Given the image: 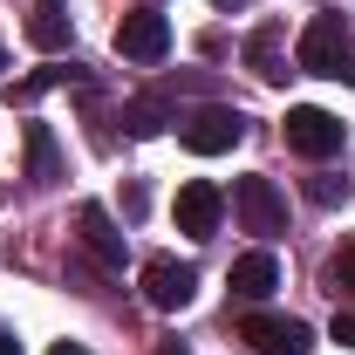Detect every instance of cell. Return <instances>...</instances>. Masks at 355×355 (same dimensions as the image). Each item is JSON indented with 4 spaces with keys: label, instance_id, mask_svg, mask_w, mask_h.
<instances>
[{
    "label": "cell",
    "instance_id": "d6986e66",
    "mask_svg": "<svg viewBox=\"0 0 355 355\" xmlns=\"http://www.w3.org/2000/svg\"><path fill=\"white\" fill-rule=\"evenodd\" d=\"M48 355H89V349H83V342H55Z\"/></svg>",
    "mask_w": 355,
    "mask_h": 355
},
{
    "label": "cell",
    "instance_id": "ac0fdd59",
    "mask_svg": "<svg viewBox=\"0 0 355 355\" xmlns=\"http://www.w3.org/2000/svg\"><path fill=\"white\" fill-rule=\"evenodd\" d=\"M335 342H342V349H355V308L335 314Z\"/></svg>",
    "mask_w": 355,
    "mask_h": 355
},
{
    "label": "cell",
    "instance_id": "3957f363",
    "mask_svg": "<svg viewBox=\"0 0 355 355\" xmlns=\"http://www.w3.org/2000/svg\"><path fill=\"white\" fill-rule=\"evenodd\" d=\"M191 294H198V266H191V260H171V253L144 260V301H150L157 314L191 308Z\"/></svg>",
    "mask_w": 355,
    "mask_h": 355
},
{
    "label": "cell",
    "instance_id": "4fadbf2b",
    "mask_svg": "<svg viewBox=\"0 0 355 355\" xmlns=\"http://www.w3.org/2000/svg\"><path fill=\"white\" fill-rule=\"evenodd\" d=\"M28 178L35 184L55 178V137H48V123H28Z\"/></svg>",
    "mask_w": 355,
    "mask_h": 355
},
{
    "label": "cell",
    "instance_id": "9c48e42d",
    "mask_svg": "<svg viewBox=\"0 0 355 355\" xmlns=\"http://www.w3.org/2000/svg\"><path fill=\"white\" fill-rule=\"evenodd\" d=\"M28 42H35V48H48V55H62V48L76 42L69 0H35V14H28Z\"/></svg>",
    "mask_w": 355,
    "mask_h": 355
},
{
    "label": "cell",
    "instance_id": "7a4b0ae2",
    "mask_svg": "<svg viewBox=\"0 0 355 355\" xmlns=\"http://www.w3.org/2000/svg\"><path fill=\"white\" fill-rule=\"evenodd\" d=\"M178 137H184V150L219 157V150H232V144L246 137V116H239V110H225V103H205V110H191V116L178 123Z\"/></svg>",
    "mask_w": 355,
    "mask_h": 355
},
{
    "label": "cell",
    "instance_id": "52a82bcc",
    "mask_svg": "<svg viewBox=\"0 0 355 355\" xmlns=\"http://www.w3.org/2000/svg\"><path fill=\"white\" fill-rule=\"evenodd\" d=\"M239 335L253 342V355H308L314 349L308 321H294V314H246Z\"/></svg>",
    "mask_w": 355,
    "mask_h": 355
},
{
    "label": "cell",
    "instance_id": "8fae6325",
    "mask_svg": "<svg viewBox=\"0 0 355 355\" xmlns=\"http://www.w3.org/2000/svg\"><path fill=\"white\" fill-rule=\"evenodd\" d=\"M83 239H89V253H96V260L123 266V232L110 225V212H103V205H83Z\"/></svg>",
    "mask_w": 355,
    "mask_h": 355
},
{
    "label": "cell",
    "instance_id": "277c9868",
    "mask_svg": "<svg viewBox=\"0 0 355 355\" xmlns=\"http://www.w3.org/2000/svg\"><path fill=\"white\" fill-rule=\"evenodd\" d=\"M164 48H171V21L157 7H130L116 21V55L123 62H164Z\"/></svg>",
    "mask_w": 355,
    "mask_h": 355
},
{
    "label": "cell",
    "instance_id": "6da1fadb",
    "mask_svg": "<svg viewBox=\"0 0 355 355\" xmlns=\"http://www.w3.org/2000/svg\"><path fill=\"white\" fill-rule=\"evenodd\" d=\"M349 48H355V35H349L342 14H314L308 28H301V48H294V55H301L308 76H342V55H349Z\"/></svg>",
    "mask_w": 355,
    "mask_h": 355
},
{
    "label": "cell",
    "instance_id": "9a60e30c",
    "mask_svg": "<svg viewBox=\"0 0 355 355\" xmlns=\"http://www.w3.org/2000/svg\"><path fill=\"white\" fill-rule=\"evenodd\" d=\"M55 83H62V69H42V76H28V83L7 89V103H35V96H42V89H55Z\"/></svg>",
    "mask_w": 355,
    "mask_h": 355
},
{
    "label": "cell",
    "instance_id": "44dd1931",
    "mask_svg": "<svg viewBox=\"0 0 355 355\" xmlns=\"http://www.w3.org/2000/svg\"><path fill=\"white\" fill-rule=\"evenodd\" d=\"M342 83H355V48H349V55H342Z\"/></svg>",
    "mask_w": 355,
    "mask_h": 355
},
{
    "label": "cell",
    "instance_id": "ba28073f",
    "mask_svg": "<svg viewBox=\"0 0 355 355\" xmlns=\"http://www.w3.org/2000/svg\"><path fill=\"white\" fill-rule=\"evenodd\" d=\"M219 212H225V191L212 184V178H191V184H178V232L205 239V232H219Z\"/></svg>",
    "mask_w": 355,
    "mask_h": 355
},
{
    "label": "cell",
    "instance_id": "e0dca14e",
    "mask_svg": "<svg viewBox=\"0 0 355 355\" xmlns=\"http://www.w3.org/2000/svg\"><path fill=\"white\" fill-rule=\"evenodd\" d=\"M335 287H342V294H355V239L335 253Z\"/></svg>",
    "mask_w": 355,
    "mask_h": 355
},
{
    "label": "cell",
    "instance_id": "7c38bea8",
    "mask_svg": "<svg viewBox=\"0 0 355 355\" xmlns=\"http://www.w3.org/2000/svg\"><path fill=\"white\" fill-rule=\"evenodd\" d=\"M246 62H253V76H260V83H280V76H287V62H280V28H273V21H266V28H253Z\"/></svg>",
    "mask_w": 355,
    "mask_h": 355
},
{
    "label": "cell",
    "instance_id": "7402d4cb",
    "mask_svg": "<svg viewBox=\"0 0 355 355\" xmlns=\"http://www.w3.org/2000/svg\"><path fill=\"white\" fill-rule=\"evenodd\" d=\"M157 355H191V349H178V342H164V349H157Z\"/></svg>",
    "mask_w": 355,
    "mask_h": 355
},
{
    "label": "cell",
    "instance_id": "ffe728a7",
    "mask_svg": "<svg viewBox=\"0 0 355 355\" xmlns=\"http://www.w3.org/2000/svg\"><path fill=\"white\" fill-rule=\"evenodd\" d=\"M0 355H21V342H14V335H7V328H0Z\"/></svg>",
    "mask_w": 355,
    "mask_h": 355
},
{
    "label": "cell",
    "instance_id": "5b68a950",
    "mask_svg": "<svg viewBox=\"0 0 355 355\" xmlns=\"http://www.w3.org/2000/svg\"><path fill=\"white\" fill-rule=\"evenodd\" d=\"M232 212H239V225H246V232L273 239V232L287 225V198L273 191V178H239V184H232Z\"/></svg>",
    "mask_w": 355,
    "mask_h": 355
},
{
    "label": "cell",
    "instance_id": "5bb4252c",
    "mask_svg": "<svg viewBox=\"0 0 355 355\" xmlns=\"http://www.w3.org/2000/svg\"><path fill=\"white\" fill-rule=\"evenodd\" d=\"M123 123H130V137H157V130H164V110H157V103H130Z\"/></svg>",
    "mask_w": 355,
    "mask_h": 355
},
{
    "label": "cell",
    "instance_id": "2e32d148",
    "mask_svg": "<svg viewBox=\"0 0 355 355\" xmlns=\"http://www.w3.org/2000/svg\"><path fill=\"white\" fill-rule=\"evenodd\" d=\"M308 198L314 205H342L349 198V178H308Z\"/></svg>",
    "mask_w": 355,
    "mask_h": 355
},
{
    "label": "cell",
    "instance_id": "603a6c76",
    "mask_svg": "<svg viewBox=\"0 0 355 355\" xmlns=\"http://www.w3.org/2000/svg\"><path fill=\"white\" fill-rule=\"evenodd\" d=\"M212 7H246V0H212Z\"/></svg>",
    "mask_w": 355,
    "mask_h": 355
},
{
    "label": "cell",
    "instance_id": "30bf717a",
    "mask_svg": "<svg viewBox=\"0 0 355 355\" xmlns=\"http://www.w3.org/2000/svg\"><path fill=\"white\" fill-rule=\"evenodd\" d=\"M273 287H280V260L273 253H239L232 260V294L239 301H266Z\"/></svg>",
    "mask_w": 355,
    "mask_h": 355
},
{
    "label": "cell",
    "instance_id": "8992f818",
    "mask_svg": "<svg viewBox=\"0 0 355 355\" xmlns=\"http://www.w3.org/2000/svg\"><path fill=\"white\" fill-rule=\"evenodd\" d=\"M287 150H301V157H335L342 150V116H328V110H314V103H301V110H287Z\"/></svg>",
    "mask_w": 355,
    "mask_h": 355
}]
</instances>
